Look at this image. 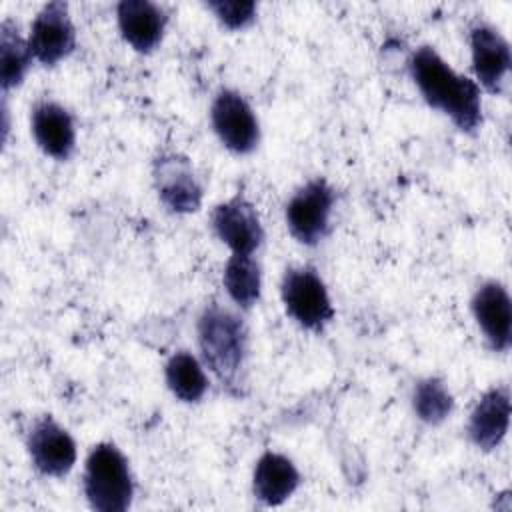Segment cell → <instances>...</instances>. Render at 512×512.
I'll use <instances>...</instances> for the list:
<instances>
[{
	"instance_id": "obj_1",
	"label": "cell",
	"mask_w": 512,
	"mask_h": 512,
	"mask_svg": "<svg viewBox=\"0 0 512 512\" xmlns=\"http://www.w3.org/2000/svg\"><path fill=\"white\" fill-rule=\"evenodd\" d=\"M410 76L422 98L450 116L462 132H474L482 124L480 86L458 74L432 46H418L408 62Z\"/></svg>"
},
{
	"instance_id": "obj_2",
	"label": "cell",
	"mask_w": 512,
	"mask_h": 512,
	"mask_svg": "<svg viewBox=\"0 0 512 512\" xmlns=\"http://www.w3.org/2000/svg\"><path fill=\"white\" fill-rule=\"evenodd\" d=\"M198 346L212 374L230 390L238 386L248 350L242 318L230 308L208 304L198 318Z\"/></svg>"
},
{
	"instance_id": "obj_6",
	"label": "cell",
	"mask_w": 512,
	"mask_h": 512,
	"mask_svg": "<svg viewBox=\"0 0 512 512\" xmlns=\"http://www.w3.org/2000/svg\"><path fill=\"white\" fill-rule=\"evenodd\" d=\"M210 120L220 142L236 152L248 154L258 146L260 124L248 100L236 90H220L210 108Z\"/></svg>"
},
{
	"instance_id": "obj_10",
	"label": "cell",
	"mask_w": 512,
	"mask_h": 512,
	"mask_svg": "<svg viewBox=\"0 0 512 512\" xmlns=\"http://www.w3.org/2000/svg\"><path fill=\"white\" fill-rule=\"evenodd\" d=\"M470 54L476 84L488 92L500 94L512 64L510 44L498 28L486 22H476L470 28Z\"/></svg>"
},
{
	"instance_id": "obj_9",
	"label": "cell",
	"mask_w": 512,
	"mask_h": 512,
	"mask_svg": "<svg viewBox=\"0 0 512 512\" xmlns=\"http://www.w3.org/2000/svg\"><path fill=\"white\" fill-rule=\"evenodd\" d=\"M154 184L160 202L170 212L190 214L202 204V186L194 168L178 152H166L154 160Z\"/></svg>"
},
{
	"instance_id": "obj_17",
	"label": "cell",
	"mask_w": 512,
	"mask_h": 512,
	"mask_svg": "<svg viewBox=\"0 0 512 512\" xmlns=\"http://www.w3.org/2000/svg\"><path fill=\"white\" fill-rule=\"evenodd\" d=\"M222 280L230 300L236 306L248 310L260 300L262 272L252 254H232L224 266Z\"/></svg>"
},
{
	"instance_id": "obj_12",
	"label": "cell",
	"mask_w": 512,
	"mask_h": 512,
	"mask_svg": "<svg viewBox=\"0 0 512 512\" xmlns=\"http://www.w3.org/2000/svg\"><path fill=\"white\" fill-rule=\"evenodd\" d=\"M472 314L496 352H506L512 344V302L504 284L488 280L472 296Z\"/></svg>"
},
{
	"instance_id": "obj_7",
	"label": "cell",
	"mask_w": 512,
	"mask_h": 512,
	"mask_svg": "<svg viewBox=\"0 0 512 512\" xmlns=\"http://www.w3.org/2000/svg\"><path fill=\"white\" fill-rule=\"evenodd\" d=\"M26 40L32 58L44 66H54L66 58L76 46V28L72 24L68 4L62 0L44 4L34 16Z\"/></svg>"
},
{
	"instance_id": "obj_8",
	"label": "cell",
	"mask_w": 512,
	"mask_h": 512,
	"mask_svg": "<svg viewBox=\"0 0 512 512\" xmlns=\"http://www.w3.org/2000/svg\"><path fill=\"white\" fill-rule=\"evenodd\" d=\"M26 448L34 468L44 476H66L76 464V442L52 416H42L32 422Z\"/></svg>"
},
{
	"instance_id": "obj_18",
	"label": "cell",
	"mask_w": 512,
	"mask_h": 512,
	"mask_svg": "<svg viewBox=\"0 0 512 512\" xmlns=\"http://www.w3.org/2000/svg\"><path fill=\"white\" fill-rule=\"evenodd\" d=\"M164 376L170 392L188 404L198 402L208 390V378L200 360L186 350H178L168 358Z\"/></svg>"
},
{
	"instance_id": "obj_21",
	"label": "cell",
	"mask_w": 512,
	"mask_h": 512,
	"mask_svg": "<svg viewBox=\"0 0 512 512\" xmlns=\"http://www.w3.org/2000/svg\"><path fill=\"white\" fill-rule=\"evenodd\" d=\"M208 8L230 30L244 28L256 16V2L250 0H212L208 2Z\"/></svg>"
},
{
	"instance_id": "obj_13",
	"label": "cell",
	"mask_w": 512,
	"mask_h": 512,
	"mask_svg": "<svg viewBox=\"0 0 512 512\" xmlns=\"http://www.w3.org/2000/svg\"><path fill=\"white\" fill-rule=\"evenodd\" d=\"M30 126L38 148L54 158L68 160L76 146V128L72 114L54 100H40L32 108Z\"/></svg>"
},
{
	"instance_id": "obj_16",
	"label": "cell",
	"mask_w": 512,
	"mask_h": 512,
	"mask_svg": "<svg viewBox=\"0 0 512 512\" xmlns=\"http://www.w3.org/2000/svg\"><path fill=\"white\" fill-rule=\"evenodd\" d=\"M300 486V472L294 462L278 452H264L252 476L254 496L266 506H280Z\"/></svg>"
},
{
	"instance_id": "obj_15",
	"label": "cell",
	"mask_w": 512,
	"mask_h": 512,
	"mask_svg": "<svg viewBox=\"0 0 512 512\" xmlns=\"http://www.w3.org/2000/svg\"><path fill=\"white\" fill-rule=\"evenodd\" d=\"M510 424V392L506 386H496L488 390L474 406L468 418V438L470 442L490 452L504 440Z\"/></svg>"
},
{
	"instance_id": "obj_14",
	"label": "cell",
	"mask_w": 512,
	"mask_h": 512,
	"mask_svg": "<svg viewBox=\"0 0 512 512\" xmlns=\"http://www.w3.org/2000/svg\"><path fill=\"white\" fill-rule=\"evenodd\" d=\"M116 18L122 38L136 52L154 50L160 44L168 22L164 8L150 0H122L116 6Z\"/></svg>"
},
{
	"instance_id": "obj_19",
	"label": "cell",
	"mask_w": 512,
	"mask_h": 512,
	"mask_svg": "<svg viewBox=\"0 0 512 512\" xmlns=\"http://www.w3.org/2000/svg\"><path fill=\"white\" fill-rule=\"evenodd\" d=\"M30 62L32 52L28 40H24L18 26L6 18L0 24V84L4 92L24 80Z\"/></svg>"
},
{
	"instance_id": "obj_4",
	"label": "cell",
	"mask_w": 512,
	"mask_h": 512,
	"mask_svg": "<svg viewBox=\"0 0 512 512\" xmlns=\"http://www.w3.org/2000/svg\"><path fill=\"white\" fill-rule=\"evenodd\" d=\"M280 296L290 318L306 330L322 332L334 318L326 284L312 266L288 268L282 276Z\"/></svg>"
},
{
	"instance_id": "obj_11",
	"label": "cell",
	"mask_w": 512,
	"mask_h": 512,
	"mask_svg": "<svg viewBox=\"0 0 512 512\" xmlns=\"http://www.w3.org/2000/svg\"><path fill=\"white\" fill-rule=\"evenodd\" d=\"M212 228L232 254H252L264 240L260 216L244 196L216 204L212 210Z\"/></svg>"
},
{
	"instance_id": "obj_20",
	"label": "cell",
	"mask_w": 512,
	"mask_h": 512,
	"mask_svg": "<svg viewBox=\"0 0 512 512\" xmlns=\"http://www.w3.org/2000/svg\"><path fill=\"white\" fill-rule=\"evenodd\" d=\"M412 406L416 416L426 422V424H440L444 422L452 408H454V398L444 384V380L436 376H428L420 380L414 388L412 396Z\"/></svg>"
},
{
	"instance_id": "obj_3",
	"label": "cell",
	"mask_w": 512,
	"mask_h": 512,
	"mask_svg": "<svg viewBox=\"0 0 512 512\" xmlns=\"http://www.w3.org/2000/svg\"><path fill=\"white\" fill-rule=\"evenodd\" d=\"M82 484L92 510L124 512L132 504L134 482L130 466L126 456L112 442H100L90 450Z\"/></svg>"
},
{
	"instance_id": "obj_5",
	"label": "cell",
	"mask_w": 512,
	"mask_h": 512,
	"mask_svg": "<svg viewBox=\"0 0 512 512\" xmlns=\"http://www.w3.org/2000/svg\"><path fill=\"white\" fill-rule=\"evenodd\" d=\"M334 190L324 178H312L300 186L286 204L290 234L304 246H316L330 228Z\"/></svg>"
}]
</instances>
